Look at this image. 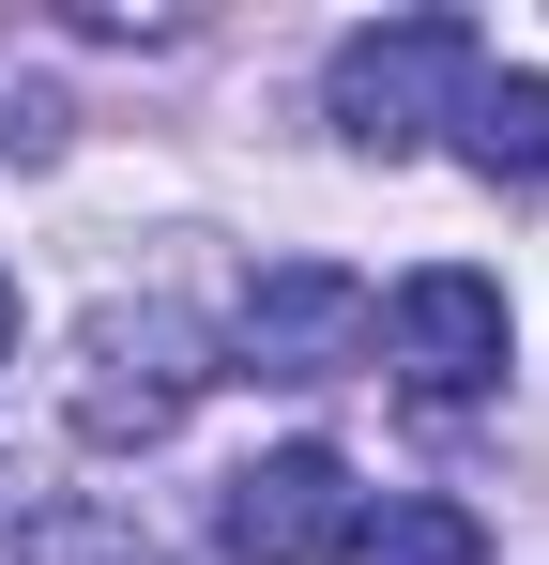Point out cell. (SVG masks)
<instances>
[{
	"label": "cell",
	"mask_w": 549,
	"mask_h": 565,
	"mask_svg": "<svg viewBox=\"0 0 549 565\" xmlns=\"http://www.w3.org/2000/svg\"><path fill=\"white\" fill-rule=\"evenodd\" d=\"M473 62H488V46H473V15H381V31H352V46L321 62V107H336V138H352V153L397 169V153H428V138L458 122Z\"/></svg>",
	"instance_id": "7a4b0ae2"
},
{
	"label": "cell",
	"mask_w": 549,
	"mask_h": 565,
	"mask_svg": "<svg viewBox=\"0 0 549 565\" xmlns=\"http://www.w3.org/2000/svg\"><path fill=\"white\" fill-rule=\"evenodd\" d=\"M0 367H15V276H0Z\"/></svg>",
	"instance_id": "30bf717a"
},
{
	"label": "cell",
	"mask_w": 549,
	"mask_h": 565,
	"mask_svg": "<svg viewBox=\"0 0 549 565\" xmlns=\"http://www.w3.org/2000/svg\"><path fill=\"white\" fill-rule=\"evenodd\" d=\"M381 367H397L412 413H473V397L504 382V276H473V260L397 276V306H381Z\"/></svg>",
	"instance_id": "277c9868"
},
{
	"label": "cell",
	"mask_w": 549,
	"mask_h": 565,
	"mask_svg": "<svg viewBox=\"0 0 549 565\" xmlns=\"http://www.w3.org/2000/svg\"><path fill=\"white\" fill-rule=\"evenodd\" d=\"M381 352V290L336 276V260H260L245 306H229V367L245 382H352Z\"/></svg>",
	"instance_id": "3957f363"
},
{
	"label": "cell",
	"mask_w": 549,
	"mask_h": 565,
	"mask_svg": "<svg viewBox=\"0 0 549 565\" xmlns=\"http://www.w3.org/2000/svg\"><path fill=\"white\" fill-rule=\"evenodd\" d=\"M0 489H15V473H0Z\"/></svg>",
	"instance_id": "8fae6325"
},
{
	"label": "cell",
	"mask_w": 549,
	"mask_h": 565,
	"mask_svg": "<svg viewBox=\"0 0 549 565\" xmlns=\"http://www.w3.org/2000/svg\"><path fill=\"white\" fill-rule=\"evenodd\" d=\"M0 153L46 169V153H62V107H46V93H0Z\"/></svg>",
	"instance_id": "9c48e42d"
},
{
	"label": "cell",
	"mask_w": 549,
	"mask_h": 565,
	"mask_svg": "<svg viewBox=\"0 0 549 565\" xmlns=\"http://www.w3.org/2000/svg\"><path fill=\"white\" fill-rule=\"evenodd\" d=\"M443 138L488 169V184H549V77H519V62H473V93H458Z\"/></svg>",
	"instance_id": "8992f818"
},
{
	"label": "cell",
	"mask_w": 549,
	"mask_h": 565,
	"mask_svg": "<svg viewBox=\"0 0 549 565\" xmlns=\"http://www.w3.org/2000/svg\"><path fill=\"white\" fill-rule=\"evenodd\" d=\"M198 382H214V337L183 321L169 290H138V306H92L77 321V382H62V413H77V444H169L183 413H198Z\"/></svg>",
	"instance_id": "6da1fadb"
},
{
	"label": "cell",
	"mask_w": 549,
	"mask_h": 565,
	"mask_svg": "<svg viewBox=\"0 0 549 565\" xmlns=\"http://www.w3.org/2000/svg\"><path fill=\"white\" fill-rule=\"evenodd\" d=\"M15 565H153V535L107 504H62V520H15Z\"/></svg>",
	"instance_id": "ba28073f"
},
{
	"label": "cell",
	"mask_w": 549,
	"mask_h": 565,
	"mask_svg": "<svg viewBox=\"0 0 549 565\" xmlns=\"http://www.w3.org/2000/svg\"><path fill=\"white\" fill-rule=\"evenodd\" d=\"M336 565H488V520L443 504V489H397V504H352V551Z\"/></svg>",
	"instance_id": "52a82bcc"
},
{
	"label": "cell",
	"mask_w": 549,
	"mask_h": 565,
	"mask_svg": "<svg viewBox=\"0 0 549 565\" xmlns=\"http://www.w3.org/2000/svg\"><path fill=\"white\" fill-rule=\"evenodd\" d=\"M321 551H352V459L336 444H274V459L229 473L214 565H321Z\"/></svg>",
	"instance_id": "5b68a950"
}]
</instances>
